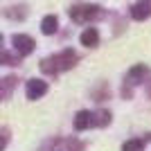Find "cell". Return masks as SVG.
<instances>
[{
	"label": "cell",
	"mask_w": 151,
	"mask_h": 151,
	"mask_svg": "<svg viewBox=\"0 0 151 151\" xmlns=\"http://www.w3.org/2000/svg\"><path fill=\"white\" fill-rule=\"evenodd\" d=\"M122 151H145V142L142 140H129V142H124Z\"/></svg>",
	"instance_id": "cell-12"
},
{
	"label": "cell",
	"mask_w": 151,
	"mask_h": 151,
	"mask_svg": "<svg viewBox=\"0 0 151 151\" xmlns=\"http://www.w3.org/2000/svg\"><path fill=\"white\" fill-rule=\"evenodd\" d=\"M54 61H57L59 72H61V70H70L77 63V54H75V50H63V52H59V54H54Z\"/></svg>",
	"instance_id": "cell-4"
},
{
	"label": "cell",
	"mask_w": 151,
	"mask_h": 151,
	"mask_svg": "<svg viewBox=\"0 0 151 151\" xmlns=\"http://www.w3.org/2000/svg\"><path fill=\"white\" fill-rule=\"evenodd\" d=\"M7 142H9V138H7V131H0V151L7 147Z\"/></svg>",
	"instance_id": "cell-15"
},
{
	"label": "cell",
	"mask_w": 151,
	"mask_h": 151,
	"mask_svg": "<svg viewBox=\"0 0 151 151\" xmlns=\"http://www.w3.org/2000/svg\"><path fill=\"white\" fill-rule=\"evenodd\" d=\"M57 27H59L57 16H45L43 23H41V32H43V34H54V32H57Z\"/></svg>",
	"instance_id": "cell-10"
},
{
	"label": "cell",
	"mask_w": 151,
	"mask_h": 151,
	"mask_svg": "<svg viewBox=\"0 0 151 151\" xmlns=\"http://www.w3.org/2000/svg\"><path fill=\"white\" fill-rule=\"evenodd\" d=\"M101 9L97 5H75L72 9H70V18L75 20V23H90V20L99 18Z\"/></svg>",
	"instance_id": "cell-1"
},
{
	"label": "cell",
	"mask_w": 151,
	"mask_h": 151,
	"mask_svg": "<svg viewBox=\"0 0 151 151\" xmlns=\"http://www.w3.org/2000/svg\"><path fill=\"white\" fill-rule=\"evenodd\" d=\"M41 70H43V72H47V75H57L59 68H57V61H54V57L43 59V61H41Z\"/></svg>",
	"instance_id": "cell-11"
},
{
	"label": "cell",
	"mask_w": 151,
	"mask_h": 151,
	"mask_svg": "<svg viewBox=\"0 0 151 151\" xmlns=\"http://www.w3.org/2000/svg\"><path fill=\"white\" fill-rule=\"evenodd\" d=\"M14 88H16V79H14V77H5V79H0V101L7 99V97L14 93Z\"/></svg>",
	"instance_id": "cell-8"
},
{
	"label": "cell",
	"mask_w": 151,
	"mask_h": 151,
	"mask_svg": "<svg viewBox=\"0 0 151 151\" xmlns=\"http://www.w3.org/2000/svg\"><path fill=\"white\" fill-rule=\"evenodd\" d=\"M0 65H16V59L9 52H0Z\"/></svg>",
	"instance_id": "cell-14"
},
{
	"label": "cell",
	"mask_w": 151,
	"mask_h": 151,
	"mask_svg": "<svg viewBox=\"0 0 151 151\" xmlns=\"http://www.w3.org/2000/svg\"><path fill=\"white\" fill-rule=\"evenodd\" d=\"M147 95L151 97V81H147Z\"/></svg>",
	"instance_id": "cell-16"
},
{
	"label": "cell",
	"mask_w": 151,
	"mask_h": 151,
	"mask_svg": "<svg viewBox=\"0 0 151 151\" xmlns=\"http://www.w3.org/2000/svg\"><path fill=\"white\" fill-rule=\"evenodd\" d=\"M95 124L97 126H108L111 124V113H108V111H99V113L95 115Z\"/></svg>",
	"instance_id": "cell-13"
},
{
	"label": "cell",
	"mask_w": 151,
	"mask_h": 151,
	"mask_svg": "<svg viewBox=\"0 0 151 151\" xmlns=\"http://www.w3.org/2000/svg\"><path fill=\"white\" fill-rule=\"evenodd\" d=\"M75 129L77 131H86V129H90V126H95V113H90V111H79V113L75 115Z\"/></svg>",
	"instance_id": "cell-5"
},
{
	"label": "cell",
	"mask_w": 151,
	"mask_h": 151,
	"mask_svg": "<svg viewBox=\"0 0 151 151\" xmlns=\"http://www.w3.org/2000/svg\"><path fill=\"white\" fill-rule=\"evenodd\" d=\"M131 16L133 20H147L151 16V5L149 2H135L131 7Z\"/></svg>",
	"instance_id": "cell-6"
},
{
	"label": "cell",
	"mask_w": 151,
	"mask_h": 151,
	"mask_svg": "<svg viewBox=\"0 0 151 151\" xmlns=\"http://www.w3.org/2000/svg\"><path fill=\"white\" fill-rule=\"evenodd\" d=\"M79 41H81V45H86V47H95V45L99 43V32L95 29V27H88V29L81 32Z\"/></svg>",
	"instance_id": "cell-7"
},
{
	"label": "cell",
	"mask_w": 151,
	"mask_h": 151,
	"mask_svg": "<svg viewBox=\"0 0 151 151\" xmlns=\"http://www.w3.org/2000/svg\"><path fill=\"white\" fill-rule=\"evenodd\" d=\"M25 93H27V99H38V97H43L47 93V83L43 79H29Z\"/></svg>",
	"instance_id": "cell-3"
},
{
	"label": "cell",
	"mask_w": 151,
	"mask_h": 151,
	"mask_svg": "<svg viewBox=\"0 0 151 151\" xmlns=\"http://www.w3.org/2000/svg\"><path fill=\"white\" fill-rule=\"evenodd\" d=\"M0 45H2V34H0Z\"/></svg>",
	"instance_id": "cell-17"
},
{
	"label": "cell",
	"mask_w": 151,
	"mask_h": 151,
	"mask_svg": "<svg viewBox=\"0 0 151 151\" xmlns=\"http://www.w3.org/2000/svg\"><path fill=\"white\" fill-rule=\"evenodd\" d=\"M14 47H16V52H18L20 57H27V54L34 52L36 43H34V38L27 36V34H16V36H14Z\"/></svg>",
	"instance_id": "cell-2"
},
{
	"label": "cell",
	"mask_w": 151,
	"mask_h": 151,
	"mask_svg": "<svg viewBox=\"0 0 151 151\" xmlns=\"http://www.w3.org/2000/svg\"><path fill=\"white\" fill-rule=\"evenodd\" d=\"M147 75H149V68H147V65H142V63H140V65H133L131 72H129V81L138 83V81H142Z\"/></svg>",
	"instance_id": "cell-9"
}]
</instances>
